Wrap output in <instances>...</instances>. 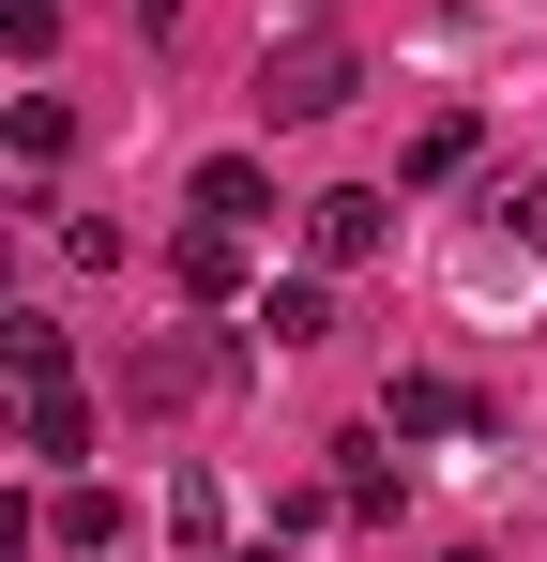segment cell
<instances>
[{
  "label": "cell",
  "instance_id": "30bf717a",
  "mask_svg": "<svg viewBox=\"0 0 547 562\" xmlns=\"http://www.w3.org/2000/svg\"><path fill=\"white\" fill-rule=\"evenodd\" d=\"M471 137H487V122H471V106H442V122L411 137V183H456V168H471Z\"/></svg>",
  "mask_w": 547,
  "mask_h": 562
},
{
  "label": "cell",
  "instance_id": "9c48e42d",
  "mask_svg": "<svg viewBox=\"0 0 547 562\" xmlns=\"http://www.w3.org/2000/svg\"><path fill=\"white\" fill-rule=\"evenodd\" d=\"M259 335H274V350H320V335H335V304H320V274H289V289H274V304H259Z\"/></svg>",
  "mask_w": 547,
  "mask_h": 562
},
{
  "label": "cell",
  "instance_id": "8992f818",
  "mask_svg": "<svg viewBox=\"0 0 547 562\" xmlns=\"http://www.w3.org/2000/svg\"><path fill=\"white\" fill-rule=\"evenodd\" d=\"M182 289H198V304H228V289H244V228H213V213H198V228H182V259H168Z\"/></svg>",
  "mask_w": 547,
  "mask_h": 562
},
{
  "label": "cell",
  "instance_id": "7a4b0ae2",
  "mask_svg": "<svg viewBox=\"0 0 547 562\" xmlns=\"http://www.w3.org/2000/svg\"><path fill=\"white\" fill-rule=\"evenodd\" d=\"M380 228H395V213H380V198H304V244H320V274H350V259H380Z\"/></svg>",
  "mask_w": 547,
  "mask_h": 562
},
{
  "label": "cell",
  "instance_id": "5bb4252c",
  "mask_svg": "<svg viewBox=\"0 0 547 562\" xmlns=\"http://www.w3.org/2000/svg\"><path fill=\"white\" fill-rule=\"evenodd\" d=\"M456 562H487V548H456Z\"/></svg>",
  "mask_w": 547,
  "mask_h": 562
},
{
  "label": "cell",
  "instance_id": "277c9868",
  "mask_svg": "<svg viewBox=\"0 0 547 562\" xmlns=\"http://www.w3.org/2000/svg\"><path fill=\"white\" fill-rule=\"evenodd\" d=\"M198 213H213V228H259V213H274V168H259V153H213V168H198Z\"/></svg>",
  "mask_w": 547,
  "mask_h": 562
},
{
  "label": "cell",
  "instance_id": "8fae6325",
  "mask_svg": "<svg viewBox=\"0 0 547 562\" xmlns=\"http://www.w3.org/2000/svg\"><path fill=\"white\" fill-rule=\"evenodd\" d=\"M335 457H350V471H335V502H350V517H395V457H380V441H335Z\"/></svg>",
  "mask_w": 547,
  "mask_h": 562
},
{
  "label": "cell",
  "instance_id": "7c38bea8",
  "mask_svg": "<svg viewBox=\"0 0 547 562\" xmlns=\"http://www.w3.org/2000/svg\"><path fill=\"white\" fill-rule=\"evenodd\" d=\"M62 548H122V502L107 486H62Z\"/></svg>",
  "mask_w": 547,
  "mask_h": 562
},
{
  "label": "cell",
  "instance_id": "ba28073f",
  "mask_svg": "<svg viewBox=\"0 0 547 562\" xmlns=\"http://www.w3.org/2000/svg\"><path fill=\"white\" fill-rule=\"evenodd\" d=\"M168 532H182V562H228V502H213V471L168 486Z\"/></svg>",
  "mask_w": 547,
  "mask_h": 562
},
{
  "label": "cell",
  "instance_id": "3957f363",
  "mask_svg": "<svg viewBox=\"0 0 547 562\" xmlns=\"http://www.w3.org/2000/svg\"><path fill=\"white\" fill-rule=\"evenodd\" d=\"M62 366H77V335H62V319H31V304H0V380H15V395H46Z\"/></svg>",
  "mask_w": 547,
  "mask_h": 562
},
{
  "label": "cell",
  "instance_id": "4fadbf2b",
  "mask_svg": "<svg viewBox=\"0 0 547 562\" xmlns=\"http://www.w3.org/2000/svg\"><path fill=\"white\" fill-rule=\"evenodd\" d=\"M487 213H502V228H517V244L547 259V183H487Z\"/></svg>",
  "mask_w": 547,
  "mask_h": 562
},
{
  "label": "cell",
  "instance_id": "6da1fadb",
  "mask_svg": "<svg viewBox=\"0 0 547 562\" xmlns=\"http://www.w3.org/2000/svg\"><path fill=\"white\" fill-rule=\"evenodd\" d=\"M350 92H365V77H350L335 31H304V46H274V61H259V122H335Z\"/></svg>",
  "mask_w": 547,
  "mask_h": 562
},
{
  "label": "cell",
  "instance_id": "5b68a950",
  "mask_svg": "<svg viewBox=\"0 0 547 562\" xmlns=\"http://www.w3.org/2000/svg\"><path fill=\"white\" fill-rule=\"evenodd\" d=\"M198 380H213V350H182V335H153V350L122 366V395H137V411H182Z\"/></svg>",
  "mask_w": 547,
  "mask_h": 562
},
{
  "label": "cell",
  "instance_id": "52a82bcc",
  "mask_svg": "<svg viewBox=\"0 0 547 562\" xmlns=\"http://www.w3.org/2000/svg\"><path fill=\"white\" fill-rule=\"evenodd\" d=\"M380 426H395V441H456V426H471V395H456V380H395V411H380Z\"/></svg>",
  "mask_w": 547,
  "mask_h": 562
}]
</instances>
